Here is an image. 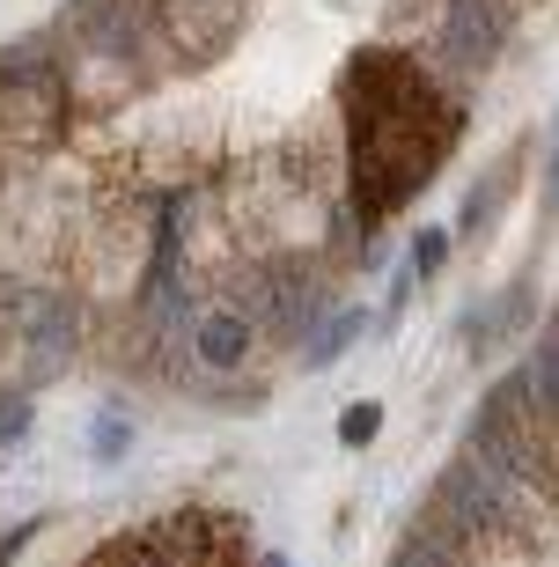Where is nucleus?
<instances>
[{"instance_id":"2","label":"nucleus","mask_w":559,"mask_h":567,"mask_svg":"<svg viewBox=\"0 0 559 567\" xmlns=\"http://www.w3.org/2000/svg\"><path fill=\"white\" fill-rule=\"evenodd\" d=\"M82 567H250V524L236 508H169L104 538Z\"/></svg>"},{"instance_id":"7","label":"nucleus","mask_w":559,"mask_h":567,"mask_svg":"<svg viewBox=\"0 0 559 567\" xmlns=\"http://www.w3.org/2000/svg\"><path fill=\"white\" fill-rule=\"evenodd\" d=\"M250 354V324L236 310H207L199 317V361H214V369H236V361Z\"/></svg>"},{"instance_id":"6","label":"nucleus","mask_w":559,"mask_h":567,"mask_svg":"<svg viewBox=\"0 0 559 567\" xmlns=\"http://www.w3.org/2000/svg\"><path fill=\"white\" fill-rule=\"evenodd\" d=\"M449 567H538V553L522 546L508 524H478V530L456 538V560Z\"/></svg>"},{"instance_id":"11","label":"nucleus","mask_w":559,"mask_h":567,"mask_svg":"<svg viewBox=\"0 0 559 567\" xmlns=\"http://www.w3.org/2000/svg\"><path fill=\"white\" fill-rule=\"evenodd\" d=\"M30 427V399H0V442H15Z\"/></svg>"},{"instance_id":"10","label":"nucleus","mask_w":559,"mask_h":567,"mask_svg":"<svg viewBox=\"0 0 559 567\" xmlns=\"http://www.w3.org/2000/svg\"><path fill=\"white\" fill-rule=\"evenodd\" d=\"M353 332H361V317H339V324H324V332L310 339V361H317V369H324V361H332V354H346V339H353Z\"/></svg>"},{"instance_id":"3","label":"nucleus","mask_w":559,"mask_h":567,"mask_svg":"<svg viewBox=\"0 0 559 567\" xmlns=\"http://www.w3.org/2000/svg\"><path fill=\"white\" fill-rule=\"evenodd\" d=\"M66 118H74V89H66L60 66L0 60V185L38 169L66 141Z\"/></svg>"},{"instance_id":"5","label":"nucleus","mask_w":559,"mask_h":567,"mask_svg":"<svg viewBox=\"0 0 559 567\" xmlns=\"http://www.w3.org/2000/svg\"><path fill=\"white\" fill-rule=\"evenodd\" d=\"M500 38H508V0H456L449 22L435 30V52L464 74H478V66H494Z\"/></svg>"},{"instance_id":"8","label":"nucleus","mask_w":559,"mask_h":567,"mask_svg":"<svg viewBox=\"0 0 559 567\" xmlns=\"http://www.w3.org/2000/svg\"><path fill=\"white\" fill-rule=\"evenodd\" d=\"M375 427H383V405H375V399H353L346 413H339V442H346V450H369Z\"/></svg>"},{"instance_id":"4","label":"nucleus","mask_w":559,"mask_h":567,"mask_svg":"<svg viewBox=\"0 0 559 567\" xmlns=\"http://www.w3.org/2000/svg\"><path fill=\"white\" fill-rule=\"evenodd\" d=\"M155 22H163V38L177 60H221L228 44L244 38V22H250V0H163L155 8Z\"/></svg>"},{"instance_id":"9","label":"nucleus","mask_w":559,"mask_h":567,"mask_svg":"<svg viewBox=\"0 0 559 567\" xmlns=\"http://www.w3.org/2000/svg\"><path fill=\"white\" fill-rule=\"evenodd\" d=\"M449 266V229H420L413 236V280H435Z\"/></svg>"},{"instance_id":"1","label":"nucleus","mask_w":559,"mask_h":567,"mask_svg":"<svg viewBox=\"0 0 559 567\" xmlns=\"http://www.w3.org/2000/svg\"><path fill=\"white\" fill-rule=\"evenodd\" d=\"M346 207L361 229H391L464 141V96L405 44H361L339 74Z\"/></svg>"}]
</instances>
